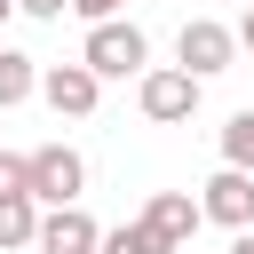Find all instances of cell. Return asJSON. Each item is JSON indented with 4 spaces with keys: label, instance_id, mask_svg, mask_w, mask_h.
Instances as JSON below:
<instances>
[{
    "label": "cell",
    "instance_id": "30bf717a",
    "mask_svg": "<svg viewBox=\"0 0 254 254\" xmlns=\"http://www.w3.org/2000/svg\"><path fill=\"white\" fill-rule=\"evenodd\" d=\"M32 230H40V206L32 198H0V254H24Z\"/></svg>",
    "mask_w": 254,
    "mask_h": 254
},
{
    "label": "cell",
    "instance_id": "ac0fdd59",
    "mask_svg": "<svg viewBox=\"0 0 254 254\" xmlns=\"http://www.w3.org/2000/svg\"><path fill=\"white\" fill-rule=\"evenodd\" d=\"M8 8H16V0H0V24H8Z\"/></svg>",
    "mask_w": 254,
    "mask_h": 254
},
{
    "label": "cell",
    "instance_id": "3957f363",
    "mask_svg": "<svg viewBox=\"0 0 254 254\" xmlns=\"http://www.w3.org/2000/svg\"><path fill=\"white\" fill-rule=\"evenodd\" d=\"M135 103H143L151 127H183V119L198 111V79H190L183 64H151V71L135 79Z\"/></svg>",
    "mask_w": 254,
    "mask_h": 254
},
{
    "label": "cell",
    "instance_id": "9a60e30c",
    "mask_svg": "<svg viewBox=\"0 0 254 254\" xmlns=\"http://www.w3.org/2000/svg\"><path fill=\"white\" fill-rule=\"evenodd\" d=\"M16 8H24V16H40V24H56V16L71 8V0H16Z\"/></svg>",
    "mask_w": 254,
    "mask_h": 254
},
{
    "label": "cell",
    "instance_id": "2e32d148",
    "mask_svg": "<svg viewBox=\"0 0 254 254\" xmlns=\"http://www.w3.org/2000/svg\"><path fill=\"white\" fill-rule=\"evenodd\" d=\"M230 40H238V48H246V56H254V8H246V16H238V32H230Z\"/></svg>",
    "mask_w": 254,
    "mask_h": 254
},
{
    "label": "cell",
    "instance_id": "5b68a950",
    "mask_svg": "<svg viewBox=\"0 0 254 254\" xmlns=\"http://www.w3.org/2000/svg\"><path fill=\"white\" fill-rule=\"evenodd\" d=\"M198 214H206V222H222V230H254V175L214 167V175L198 183Z\"/></svg>",
    "mask_w": 254,
    "mask_h": 254
},
{
    "label": "cell",
    "instance_id": "6da1fadb",
    "mask_svg": "<svg viewBox=\"0 0 254 254\" xmlns=\"http://www.w3.org/2000/svg\"><path fill=\"white\" fill-rule=\"evenodd\" d=\"M79 64H87L95 79H143V71H151V40H143V24L111 16V24H87Z\"/></svg>",
    "mask_w": 254,
    "mask_h": 254
},
{
    "label": "cell",
    "instance_id": "9c48e42d",
    "mask_svg": "<svg viewBox=\"0 0 254 254\" xmlns=\"http://www.w3.org/2000/svg\"><path fill=\"white\" fill-rule=\"evenodd\" d=\"M24 95H40V64L24 48H0V111H16Z\"/></svg>",
    "mask_w": 254,
    "mask_h": 254
},
{
    "label": "cell",
    "instance_id": "52a82bcc",
    "mask_svg": "<svg viewBox=\"0 0 254 254\" xmlns=\"http://www.w3.org/2000/svg\"><path fill=\"white\" fill-rule=\"evenodd\" d=\"M103 222L87 206H40V230H32V254H95Z\"/></svg>",
    "mask_w": 254,
    "mask_h": 254
},
{
    "label": "cell",
    "instance_id": "8992f818",
    "mask_svg": "<svg viewBox=\"0 0 254 254\" xmlns=\"http://www.w3.org/2000/svg\"><path fill=\"white\" fill-rule=\"evenodd\" d=\"M135 222H143L167 254H183V246L198 238V222H206V214H198V198H190V190H151V206H143Z\"/></svg>",
    "mask_w": 254,
    "mask_h": 254
},
{
    "label": "cell",
    "instance_id": "277c9868",
    "mask_svg": "<svg viewBox=\"0 0 254 254\" xmlns=\"http://www.w3.org/2000/svg\"><path fill=\"white\" fill-rule=\"evenodd\" d=\"M175 56H183V71L206 87L214 71H230V64H238V40H230V24H214V16H190V24L175 32Z\"/></svg>",
    "mask_w": 254,
    "mask_h": 254
},
{
    "label": "cell",
    "instance_id": "4fadbf2b",
    "mask_svg": "<svg viewBox=\"0 0 254 254\" xmlns=\"http://www.w3.org/2000/svg\"><path fill=\"white\" fill-rule=\"evenodd\" d=\"M0 198H32V190H24V159H16V151H0Z\"/></svg>",
    "mask_w": 254,
    "mask_h": 254
},
{
    "label": "cell",
    "instance_id": "7a4b0ae2",
    "mask_svg": "<svg viewBox=\"0 0 254 254\" xmlns=\"http://www.w3.org/2000/svg\"><path fill=\"white\" fill-rule=\"evenodd\" d=\"M24 190H32V206H79L87 159L71 143H40V151H24Z\"/></svg>",
    "mask_w": 254,
    "mask_h": 254
},
{
    "label": "cell",
    "instance_id": "d6986e66",
    "mask_svg": "<svg viewBox=\"0 0 254 254\" xmlns=\"http://www.w3.org/2000/svg\"><path fill=\"white\" fill-rule=\"evenodd\" d=\"M246 8H254V0H246Z\"/></svg>",
    "mask_w": 254,
    "mask_h": 254
},
{
    "label": "cell",
    "instance_id": "ba28073f",
    "mask_svg": "<svg viewBox=\"0 0 254 254\" xmlns=\"http://www.w3.org/2000/svg\"><path fill=\"white\" fill-rule=\"evenodd\" d=\"M40 95H48L56 119H87L95 95H103V79H95L87 64H48V71H40Z\"/></svg>",
    "mask_w": 254,
    "mask_h": 254
},
{
    "label": "cell",
    "instance_id": "8fae6325",
    "mask_svg": "<svg viewBox=\"0 0 254 254\" xmlns=\"http://www.w3.org/2000/svg\"><path fill=\"white\" fill-rule=\"evenodd\" d=\"M222 167L254 175V103H246V111H230V127H222Z\"/></svg>",
    "mask_w": 254,
    "mask_h": 254
},
{
    "label": "cell",
    "instance_id": "e0dca14e",
    "mask_svg": "<svg viewBox=\"0 0 254 254\" xmlns=\"http://www.w3.org/2000/svg\"><path fill=\"white\" fill-rule=\"evenodd\" d=\"M230 254H254V230H238V238H230Z\"/></svg>",
    "mask_w": 254,
    "mask_h": 254
},
{
    "label": "cell",
    "instance_id": "7c38bea8",
    "mask_svg": "<svg viewBox=\"0 0 254 254\" xmlns=\"http://www.w3.org/2000/svg\"><path fill=\"white\" fill-rule=\"evenodd\" d=\"M95 254H167V246H159L143 222H119V230H103V238H95Z\"/></svg>",
    "mask_w": 254,
    "mask_h": 254
},
{
    "label": "cell",
    "instance_id": "5bb4252c",
    "mask_svg": "<svg viewBox=\"0 0 254 254\" xmlns=\"http://www.w3.org/2000/svg\"><path fill=\"white\" fill-rule=\"evenodd\" d=\"M119 8H127V0H71V16H87V24H111Z\"/></svg>",
    "mask_w": 254,
    "mask_h": 254
}]
</instances>
